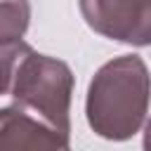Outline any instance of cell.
<instances>
[{"label": "cell", "mask_w": 151, "mask_h": 151, "mask_svg": "<svg viewBox=\"0 0 151 151\" xmlns=\"http://www.w3.org/2000/svg\"><path fill=\"white\" fill-rule=\"evenodd\" d=\"M151 99V76L142 57L123 54L94 73L87 87L85 113L90 127L111 142L139 132Z\"/></svg>", "instance_id": "2"}, {"label": "cell", "mask_w": 151, "mask_h": 151, "mask_svg": "<svg viewBox=\"0 0 151 151\" xmlns=\"http://www.w3.org/2000/svg\"><path fill=\"white\" fill-rule=\"evenodd\" d=\"M2 94L12 104L59 130L71 134V92L73 73L61 59L35 52L21 40L2 45Z\"/></svg>", "instance_id": "1"}, {"label": "cell", "mask_w": 151, "mask_h": 151, "mask_svg": "<svg viewBox=\"0 0 151 151\" xmlns=\"http://www.w3.org/2000/svg\"><path fill=\"white\" fill-rule=\"evenodd\" d=\"M0 149H68V139L50 123L12 104L0 111Z\"/></svg>", "instance_id": "4"}, {"label": "cell", "mask_w": 151, "mask_h": 151, "mask_svg": "<svg viewBox=\"0 0 151 151\" xmlns=\"http://www.w3.org/2000/svg\"><path fill=\"white\" fill-rule=\"evenodd\" d=\"M144 146L151 149V120L146 123V132H144Z\"/></svg>", "instance_id": "6"}, {"label": "cell", "mask_w": 151, "mask_h": 151, "mask_svg": "<svg viewBox=\"0 0 151 151\" xmlns=\"http://www.w3.org/2000/svg\"><path fill=\"white\" fill-rule=\"evenodd\" d=\"M2 14H0V38L5 42L21 40L28 26V2L26 0H0Z\"/></svg>", "instance_id": "5"}, {"label": "cell", "mask_w": 151, "mask_h": 151, "mask_svg": "<svg viewBox=\"0 0 151 151\" xmlns=\"http://www.w3.org/2000/svg\"><path fill=\"white\" fill-rule=\"evenodd\" d=\"M85 24L104 38L151 45V0H78Z\"/></svg>", "instance_id": "3"}]
</instances>
